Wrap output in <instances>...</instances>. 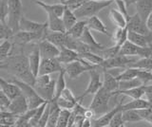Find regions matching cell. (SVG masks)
<instances>
[{"mask_svg":"<svg viewBox=\"0 0 152 127\" xmlns=\"http://www.w3.org/2000/svg\"><path fill=\"white\" fill-rule=\"evenodd\" d=\"M1 69L7 70L17 79L34 86L36 77L31 71L28 55L24 53V51L18 54H12L1 64Z\"/></svg>","mask_w":152,"mask_h":127,"instance_id":"6da1fadb","label":"cell"},{"mask_svg":"<svg viewBox=\"0 0 152 127\" xmlns=\"http://www.w3.org/2000/svg\"><path fill=\"white\" fill-rule=\"evenodd\" d=\"M113 0H87L73 12L78 19H88L93 15H97L98 12L110 6Z\"/></svg>","mask_w":152,"mask_h":127,"instance_id":"7a4b0ae2","label":"cell"},{"mask_svg":"<svg viewBox=\"0 0 152 127\" xmlns=\"http://www.w3.org/2000/svg\"><path fill=\"white\" fill-rule=\"evenodd\" d=\"M10 81L12 82L13 83H15L16 86H18L19 88L21 89L22 94L27 99L28 108H30V109H34V108H37L38 106L43 105L45 102H47L44 98H43L42 96H40V94L36 91L34 86H31V84L28 83L24 81H21V80L15 78L14 76L10 80Z\"/></svg>","mask_w":152,"mask_h":127,"instance_id":"3957f363","label":"cell"},{"mask_svg":"<svg viewBox=\"0 0 152 127\" xmlns=\"http://www.w3.org/2000/svg\"><path fill=\"white\" fill-rule=\"evenodd\" d=\"M112 93L107 91L103 86L94 94L93 100L89 105L90 109H92L96 116H101L108 111L109 100L112 97Z\"/></svg>","mask_w":152,"mask_h":127,"instance_id":"277c9868","label":"cell"},{"mask_svg":"<svg viewBox=\"0 0 152 127\" xmlns=\"http://www.w3.org/2000/svg\"><path fill=\"white\" fill-rule=\"evenodd\" d=\"M49 30L43 32H31V31H25V30H18L15 31L11 36V40L13 45L17 46H25L32 42H39L45 39Z\"/></svg>","mask_w":152,"mask_h":127,"instance_id":"5b68a950","label":"cell"},{"mask_svg":"<svg viewBox=\"0 0 152 127\" xmlns=\"http://www.w3.org/2000/svg\"><path fill=\"white\" fill-rule=\"evenodd\" d=\"M23 15L22 0H9V15L7 24L15 32L19 30V21Z\"/></svg>","mask_w":152,"mask_h":127,"instance_id":"8992f818","label":"cell"},{"mask_svg":"<svg viewBox=\"0 0 152 127\" xmlns=\"http://www.w3.org/2000/svg\"><path fill=\"white\" fill-rule=\"evenodd\" d=\"M96 67H98V65H93L90 63H88V61H86L82 58L80 61H75V62L65 65V71H66V75L69 79L74 80L77 79L84 72L87 71L88 72L90 69Z\"/></svg>","mask_w":152,"mask_h":127,"instance_id":"52a82bcc","label":"cell"},{"mask_svg":"<svg viewBox=\"0 0 152 127\" xmlns=\"http://www.w3.org/2000/svg\"><path fill=\"white\" fill-rule=\"evenodd\" d=\"M135 61V59L128 58V56L118 54L115 57L104 59L99 65V68L102 70H109L113 68H126L130 67V65L134 63Z\"/></svg>","mask_w":152,"mask_h":127,"instance_id":"ba28073f","label":"cell"},{"mask_svg":"<svg viewBox=\"0 0 152 127\" xmlns=\"http://www.w3.org/2000/svg\"><path fill=\"white\" fill-rule=\"evenodd\" d=\"M99 70H100V68H99V65H98V67L90 69L88 71V73H89V82H88V87L83 92L82 95L77 97L78 101L80 102H82V100L85 97H87L88 95H94V94L103 86V82L101 81V74H100Z\"/></svg>","mask_w":152,"mask_h":127,"instance_id":"9c48e42d","label":"cell"},{"mask_svg":"<svg viewBox=\"0 0 152 127\" xmlns=\"http://www.w3.org/2000/svg\"><path fill=\"white\" fill-rule=\"evenodd\" d=\"M119 54L128 56V57H131V56H139L140 58L148 57V56L152 54V46L142 48V46H137L127 40L126 43L121 46Z\"/></svg>","mask_w":152,"mask_h":127,"instance_id":"30bf717a","label":"cell"},{"mask_svg":"<svg viewBox=\"0 0 152 127\" xmlns=\"http://www.w3.org/2000/svg\"><path fill=\"white\" fill-rule=\"evenodd\" d=\"M64 69L65 65L57 58H42L38 75L59 73Z\"/></svg>","mask_w":152,"mask_h":127,"instance_id":"8fae6325","label":"cell"},{"mask_svg":"<svg viewBox=\"0 0 152 127\" xmlns=\"http://www.w3.org/2000/svg\"><path fill=\"white\" fill-rule=\"evenodd\" d=\"M126 28L129 31H134L137 32V33H141L147 36L152 35V32L147 28L146 23L144 20H142V18L138 15L137 12L127 18Z\"/></svg>","mask_w":152,"mask_h":127,"instance_id":"7c38bea8","label":"cell"},{"mask_svg":"<svg viewBox=\"0 0 152 127\" xmlns=\"http://www.w3.org/2000/svg\"><path fill=\"white\" fill-rule=\"evenodd\" d=\"M49 30L48 22L39 23L28 19L25 15H22L19 21V30L31 31V32H43Z\"/></svg>","mask_w":152,"mask_h":127,"instance_id":"4fadbf2b","label":"cell"},{"mask_svg":"<svg viewBox=\"0 0 152 127\" xmlns=\"http://www.w3.org/2000/svg\"><path fill=\"white\" fill-rule=\"evenodd\" d=\"M39 46L40 54L42 58H57L60 53V49L53 43L47 39H43L37 42Z\"/></svg>","mask_w":152,"mask_h":127,"instance_id":"5bb4252c","label":"cell"},{"mask_svg":"<svg viewBox=\"0 0 152 127\" xmlns=\"http://www.w3.org/2000/svg\"><path fill=\"white\" fill-rule=\"evenodd\" d=\"M28 109H30V108H28L27 99L22 93L14 99H12V100H11V102H10V105H9V111L17 116L24 114V113L27 112Z\"/></svg>","mask_w":152,"mask_h":127,"instance_id":"9a60e30c","label":"cell"},{"mask_svg":"<svg viewBox=\"0 0 152 127\" xmlns=\"http://www.w3.org/2000/svg\"><path fill=\"white\" fill-rule=\"evenodd\" d=\"M122 105H123V102H119L118 105L114 107L113 109H111L110 111H107V112L104 113V114L101 115L100 117L92 119L91 120L92 126L93 127H106V126H108L109 122H110L113 116L115 115L117 112L122 110Z\"/></svg>","mask_w":152,"mask_h":127,"instance_id":"2e32d148","label":"cell"},{"mask_svg":"<svg viewBox=\"0 0 152 127\" xmlns=\"http://www.w3.org/2000/svg\"><path fill=\"white\" fill-rule=\"evenodd\" d=\"M28 63H30V67H31V69L33 75H34L35 77H37L38 73H39V67H40V64L42 60L38 44H35L34 48H33L32 50L28 53Z\"/></svg>","mask_w":152,"mask_h":127,"instance_id":"e0dca14e","label":"cell"},{"mask_svg":"<svg viewBox=\"0 0 152 127\" xmlns=\"http://www.w3.org/2000/svg\"><path fill=\"white\" fill-rule=\"evenodd\" d=\"M57 59L65 65L69 63L75 62V61H80L82 58L76 50L63 46V48H60V53Z\"/></svg>","mask_w":152,"mask_h":127,"instance_id":"ac0fdd59","label":"cell"},{"mask_svg":"<svg viewBox=\"0 0 152 127\" xmlns=\"http://www.w3.org/2000/svg\"><path fill=\"white\" fill-rule=\"evenodd\" d=\"M0 88L11 100H12V99H14L22 93L21 89L19 88L18 86H16L15 83H13L11 81H7V80H5L1 76H0Z\"/></svg>","mask_w":152,"mask_h":127,"instance_id":"d6986e66","label":"cell"},{"mask_svg":"<svg viewBox=\"0 0 152 127\" xmlns=\"http://www.w3.org/2000/svg\"><path fill=\"white\" fill-rule=\"evenodd\" d=\"M79 39L82 42H84L86 45H88L89 48L92 49V52H95V53H98L100 50H102L103 49L106 48V46H104L103 45L98 43V42L95 40V38L91 34L90 30L88 28V26L86 27V29H85V30L83 32L82 36H81Z\"/></svg>","mask_w":152,"mask_h":127,"instance_id":"ffe728a7","label":"cell"},{"mask_svg":"<svg viewBox=\"0 0 152 127\" xmlns=\"http://www.w3.org/2000/svg\"><path fill=\"white\" fill-rule=\"evenodd\" d=\"M127 40L137 46H142V48L152 46V35L147 36V35H144L141 33H137V32L134 31L128 30Z\"/></svg>","mask_w":152,"mask_h":127,"instance_id":"44dd1931","label":"cell"},{"mask_svg":"<svg viewBox=\"0 0 152 127\" xmlns=\"http://www.w3.org/2000/svg\"><path fill=\"white\" fill-rule=\"evenodd\" d=\"M48 15V28L50 31H61L66 32V30L65 28L64 22L62 17L54 15L52 12H46Z\"/></svg>","mask_w":152,"mask_h":127,"instance_id":"7402d4cb","label":"cell"},{"mask_svg":"<svg viewBox=\"0 0 152 127\" xmlns=\"http://www.w3.org/2000/svg\"><path fill=\"white\" fill-rule=\"evenodd\" d=\"M135 6L138 15L142 18V20L146 22L147 18L152 12V0H138Z\"/></svg>","mask_w":152,"mask_h":127,"instance_id":"603a6c76","label":"cell"},{"mask_svg":"<svg viewBox=\"0 0 152 127\" xmlns=\"http://www.w3.org/2000/svg\"><path fill=\"white\" fill-rule=\"evenodd\" d=\"M34 3L39 7H41L46 12H52L60 17H62V15H63L64 11L66 9V5L61 2L58 4H48L45 3L44 1H41V0H34Z\"/></svg>","mask_w":152,"mask_h":127,"instance_id":"cb8c5ba5","label":"cell"},{"mask_svg":"<svg viewBox=\"0 0 152 127\" xmlns=\"http://www.w3.org/2000/svg\"><path fill=\"white\" fill-rule=\"evenodd\" d=\"M145 86H141L129 89H118L117 91L113 93V96L117 97L120 95H124L129 97L131 99H140L145 96Z\"/></svg>","mask_w":152,"mask_h":127,"instance_id":"d4e9b609","label":"cell"},{"mask_svg":"<svg viewBox=\"0 0 152 127\" xmlns=\"http://www.w3.org/2000/svg\"><path fill=\"white\" fill-rule=\"evenodd\" d=\"M87 26L90 30H95L98 31L100 33H102L104 35L110 36L109 32L107 31V29L106 25L104 24V22L100 19L97 15H93L91 17H89L87 19Z\"/></svg>","mask_w":152,"mask_h":127,"instance_id":"484cf974","label":"cell"},{"mask_svg":"<svg viewBox=\"0 0 152 127\" xmlns=\"http://www.w3.org/2000/svg\"><path fill=\"white\" fill-rule=\"evenodd\" d=\"M103 73H104L103 87L104 89H107V91L111 92L113 95V93L119 89V83H120V81H118L115 76H113V75L109 73L108 70H103Z\"/></svg>","mask_w":152,"mask_h":127,"instance_id":"4316f807","label":"cell"},{"mask_svg":"<svg viewBox=\"0 0 152 127\" xmlns=\"http://www.w3.org/2000/svg\"><path fill=\"white\" fill-rule=\"evenodd\" d=\"M152 107L151 103L144 100V99H132V101L128 102L126 103H123L122 105V111L123 110H128V109H132V110H139L142 109V108H148Z\"/></svg>","mask_w":152,"mask_h":127,"instance_id":"83f0119b","label":"cell"},{"mask_svg":"<svg viewBox=\"0 0 152 127\" xmlns=\"http://www.w3.org/2000/svg\"><path fill=\"white\" fill-rule=\"evenodd\" d=\"M55 83H56V81L52 79L51 82L49 84H47V86L43 87L35 88V89H36V91L40 94V96H42L46 101H51L55 95Z\"/></svg>","mask_w":152,"mask_h":127,"instance_id":"f1b7e54d","label":"cell"},{"mask_svg":"<svg viewBox=\"0 0 152 127\" xmlns=\"http://www.w3.org/2000/svg\"><path fill=\"white\" fill-rule=\"evenodd\" d=\"M109 17H110L113 24L117 28H123V29L124 28H126V25H127L126 17L118 9L117 10H115V9H111V10L109 11Z\"/></svg>","mask_w":152,"mask_h":127,"instance_id":"f546056e","label":"cell"},{"mask_svg":"<svg viewBox=\"0 0 152 127\" xmlns=\"http://www.w3.org/2000/svg\"><path fill=\"white\" fill-rule=\"evenodd\" d=\"M13 44L10 39L3 40L0 43V64L5 62L12 54Z\"/></svg>","mask_w":152,"mask_h":127,"instance_id":"4dcf8cb0","label":"cell"},{"mask_svg":"<svg viewBox=\"0 0 152 127\" xmlns=\"http://www.w3.org/2000/svg\"><path fill=\"white\" fill-rule=\"evenodd\" d=\"M62 19H63L64 25H65V28L66 30H69L70 28L78 21V18L75 15L74 12L72 10H70V9L68 8L66 6L63 15H62Z\"/></svg>","mask_w":152,"mask_h":127,"instance_id":"1f68e13d","label":"cell"},{"mask_svg":"<svg viewBox=\"0 0 152 127\" xmlns=\"http://www.w3.org/2000/svg\"><path fill=\"white\" fill-rule=\"evenodd\" d=\"M127 34H128V30L127 28H117V30L114 31L112 35V41L113 43L122 46L127 41Z\"/></svg>","mask_w":152,"mask_h":127,"instance_id":"d6a6232c","label":"cell"},{"mask_svg":"<svg viewBox=\"0 0 152 127\" xmlns=\"http://www.w3.org/2000/svg\"><path fill=\"white\" fill-rule=\"evenodd\" d=\"M87 23H88L87 19L77 21L69 30H66V32H68V34H69L71 37H73V38L79 39L80 37L82 36L86 27H87Z\"/></svg>","mask_w":152,"mask_h":127,"instance_id":"836d02e7","label":"cell"},{"mask_svg":"<svg viewBox=\"0 0 152 127\" xmlns=\"http://www.w3.org/2000/svg\"><path fill=\"white\" fill-rule=\"evenodd\" d=\"M18 116L10 111H0V126H14Z\"/></svg>","mask_w":152,"mask_h":127,"instance_id":"e575fe53","label":"cell"},{"mask_svg":"<svg viewBox=\"0 0 152 127\" xmlns=\"http://www.w3.org/2000/svg\"><path fill=\"white\" fill-rule=\"evenodd\" d=\"M139 71H140V68L128 67H126L124 71H122L120 74H118L115 77L118 81H127V80L136 78Z\"/></svg>","mask_w":152,"mask_h":127,"instance_id":"d590c367","label":"cell"},{"mask_svg":"<svg viewBox=\"0 0 152 127\" xmlns=\"http://www.w3.org/2000/svg\"><path fill=\"white\" fill-rule=\"evenodd\" d=\"M130 67H137L140 69H145V70H151L152 71V54L148 57L140 58L139 60H136L134 63L130 65Z\"/></svg>","mask_w":152,"mask_h":127,"instance_id":"8d00e7d4","label":"cell"},{"mask_svg":"<svg viewBox=\"0 0 152 127\" xmlns=\"http://www.w3.org/2000/svg\"><path fill=\"white\" fill-rule=\"evenodd\" d=\"M65 76H66V71L65 69L62 70V71L59 72L58 78L56 80V83H55V95L53 99L59 98V96L61 95L62 91L66 87V80H65Z\"/></svg>","mask_w":152,"mask_h":127,"instance_id":"74e56055","label":"cell"},{"mask_svg":"<svg viewBox=\"0 0 152 127\" xmlns=\"http://www.w3.org/2000/svg\"><path fill=\"white\" fill-rule=\"evenodd\" d=\"M80 56H81V58L88 61V63H90L93 65H99L104 61V58L102 56H100L99 54L95 53V52H92V51L82 53V54H80Z\"/></svg>","mask_w":152,"mask_h":127,"instance_id":"f35d334b","label":"cell"},{"mask_svg":"<svg viewBox=\"0 0 152 127\" xmlns=\"http://www.w3.org/2000/svg\"><path fill=\"white\" fill-rule=\"evenodd\" d=\"M121 46H119L117 45L114 44L110 48H104L102 50H100L97 54H99L100 56L104 59H108V58H112V57H115L116 55L119 54V51H120Z\"/></svg>","mask_w":152,"mask_h":127,"instance_id":"ab89813d","label":"cell"},{"mask_svg":"<svg viewBox=\"0 0 152 127\" xmlns=\"http://www.w3.org/2000/svg\"><path fill=\"white\" fill-rule=\"evenodd\" d=\"M123 119L125 120V122H138L142 120L140 115L138 114L137 110H123Z\"/></svg>","mask_w":152,"mask_h":127,"instance_id":"60d3db41","label":"cell"},{"mask_svg":"<svg viewBox=\"0 0 152 127\" xmlns=\"http://www.w3.org/2000/svg\"><path fill=\"white\" fill-rule=\"evenodd\" d=\"M71 110L69 109H65V108H61L60 114L58 120H57V127H66L69 123V120L70 117Z\"/></svg>","mask_w":152,"mask_h":127,"instance_id":"b9f144b4","label":"cell"},{"mask_svg":"<svg viewBox=\"0 0 152 127\" xmlns=\"http://www.w3.org/2000/svg\"><path fill=\"white\" fill-rule=\"evenodd\" d=\"M48 102H49V101L45 102L43 105H41L40 106H38L36 108L34 115L32 116V118L30 120V126H38V122H39V120L41 119V117L43 115V112H44L45 108H46V106L48 105Z\"/></svg>","mask_w":152,"mask_h":127,"instance_id":"7bdbcfd3","label":"cell"},{"mask_svg":"<svg viewBox=\"0 0 152 127\" xmlns=\"http://www.w3.org/2000/svg\"><path fill=\"white\" fill-rule=\"evenodd\" d=\"M144 86L141 80L139 78H134L131 80H127V81H120L119 83V89H129L133 87Z\"/></svg>","mask_w":152,"mask_h":127,"instance_id":"ee69618b","label":"cell"},{"mask_svg":"<svg viewBox=\"0 0 152 127\" xmlns=\"http://www.w3.org/2000/svg\"><path fill=\"white\" fill-rule=\"evenodd\" d=\"M13 33H14V31L7 23L0 22V40L10 39Z\"/></svg>","mask_w":152,"mask_h":127,"instance_id":"f6af8a7d","label":"cell"},{"mask_svg":"<svg viewBox=\"0 0 152 127\" xmlns=\"http://www.w3.org/2000/svg\"><path fill=\"white\" fill-rule=\"evenodd\" d=\"M52 78L50 77V74H42V75H38L35 79V83H34V88H39L43 87L49 84L51 82Z\"/></svg>","mask_w":152,"mask_h":127,"instance_id":"bcb514c9","label":"cell"},{"mask_svg":"<svg viewBox=\"0 0 152 127\" xmlns=\"http://www.w3.org/2000/svg\"><path fill=\"white\" fill-rule=\"evenodd\" d=\"M9 15V0H0V22L7 23Z\"/></svg>","mask_w":152,"mask_h":127,"instance_id":"7dc6e473","label":"cell"},{"mask_svg":"<svg viewBox=\"0 0 152 127\" xmlns=\"http://www.w3.org/2000/svg\"><path fill=\"white\" fill-rule=\"evenodd\" d=\"M125 120L123 119V111L120 110L113 116L110 122H109V127H125Z\"/></svg>","mask_w":152,"mask_h":127,"instance_id":"c3c4849f","label":"cell"},{"mask_svg":"<svg viewBox=\"0 0 152 127\" xmlns=\"http://www.w3.org/2000/svg\"><path fill=\"white\" fill-rule=\"evenodd\" d=\"M137 78L141 80L144 86H146L148 83H152V71L151 70L140 69L139 73L137 75Z\"/></svg>","mask_w":152,"mask_h":127,"instance_id":"681fc988","label":"cell"},{"mask_svg":"<svg viewBox=\"0 0 152 127\" xmlns=\"http://www.w3.org/2000/svg\"><path fill=\"white\" fill-rule=\"evenodd\" d=\"M138 114L140 115L142 120H145L146 122H148L152 125V107L148 108H142V109L137 110Z\"/></svg>","mask_w":152,"mask_h":127,"instance_id":"f907efd6","label":"cell"},{"mask_svg":"<svg viewBox=\"0 0 152 127\" xmlns=\"http://www.w3.org/2000/svg\"><path fill=\"white\" fill-rule=\"evenodd\" d=\"M59 97L63 98V99H65V100L69 101V102H73V103H75V105H76L77 102H79L77 97H75V96H74V94L72 93V91H71L70 89L68 88V87H66V88L64 89V90L62 91L61 95H60Z\"/></svg>","mask_w":152,"mask_h":127,"instance_id":"816d5d0a","label":"cell"},{"mask_svg":"<svg viewBox=\"0 0 152 127\" xmlns=\"http://www.w3.org/2000/svg\"><path fill=\"white\" fill-rule=\"evenodd\" d=\"M10 102L11 99L0 89V111H9Z\"/></svg>","mask_w":152,"mask_h":127,"instance_id":"f5cc1de1","label":"cell"},{"mask_svg":"<svg viewBox=\"0 0 152 127\" xmlns=\"http://www.w3.org/2000/svg\"><path fill=\"white\" fill-rule=\"evenodd\" d=\"M86 1H87V0H65L63 4H65V5L68 8H69L70 10L75 11L76 9H78Z\"/></svg>","mask_w":152,"mask_h":127,"instance_id":"db71d44e","label":"cell"},{"mask_svg":"<svg viewBox=\"0 0 152 127\" xmlns=\"http://www.w3.org/2000/svg\"><path fill=\"white\" fill-rule=\"evenodd\" d=\"M49 117H50V103L48 102V105L45 108L44 112H43V115L41 117V119L38 122V126L39 127H46L47 123H48V120H49Z\"/></svg>","mask_w":152,"mask_h":127,"instance_id":"11a10c76","label":"cell"},{"mask_svg":"<svg viewBox=\"0 0 152 127\" xmlns=\"http://www.w3.org/2000/svg\"><path fill=\"white\" fill-rule=\"evenodd\" d=\"M114 2L116 3L118 10L120 11L123 13V15L126 17V19H127V18L129 17V15H128V13H127V8L126 6V3L124 2V0H115Z\"/></svg>","mask_w":152,"mask_h":127,"instance_id":"9f6ffc18","label":"cell"},{"mask_svg":"<svg viewBox=\"0 0 152 127\" xmlns=\"http://www.w3.org/2000/svg\"><path fill=\"white\" fill-rule=\"evenodd\" d=\"M145 100L148 101L152 105V84H149V86L146 84L145 86Z\"/></svg>","mask_w":152,"mask_h":127,"instance_id":"6f0895ef","label":"cell"},{"mask_svg":"<svg viewBox=\"0 0 152 127\" xmlns=\"http://www.w3.org/2000/svg\"><path fill=\"white\" fill-rule=\"evenodd\" d=\"M146 26L147 28L149 29V30L152 32V12L150 13V15L148 16V18H147V20H146Z\"/></svg>","mask_w":152,"mask_h":127,"instance_id":"680465c9","label":"cell"},{"mask_svg":"<svg viewBox=\"0 0 152 127\" xmlns=\"http://www.w3.org/2000/svg\"><path fill=\"white\" fill-rule=\"evenodd\" d=\"M92 124H91V120L90 119H88V118H86L84 122H83V126L82 127H91Z\"/></svg>","mask_w":152,"mask_h":127,"instance_id":"91938a15","label":"cell"},{"mask_svg":"<svg viewBox=\"0 0 152 127\" xmlns=\"http://www.w3.org/2000/svg\"><path fill=\"white\" fill-rule=\"evenodd\" d=\"M137 1H138V0H124V2L126 3V8L130 7L131 5H133V4H136Z\"/></svg>","mask_w":152,"mask_h":127,"instance_id":"94428289","label":"cell"},{"mask_svg":"<svg viewBox=\"0 0 152 127\" xmlns=\"http://www.w3.org/2000/svg\"><path fill=\"white\" fill-rule=\"evenodd\" d=\"M59 1H60V2H61V3H63V2H64V1H65V0H59Z\"/></svg>","mask_w":152,"mask_h":127,"instance_id":"6125c7cd","label":"cell"}]
</instances>
